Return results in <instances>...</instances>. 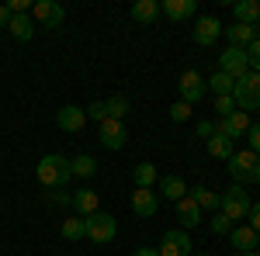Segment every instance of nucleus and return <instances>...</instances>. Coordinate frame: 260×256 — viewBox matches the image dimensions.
Returning <instances> with one entry per match:
<instances>
[{
	"label": "nucleus",
	"instance_id": "nucleus-1",
	"mask_svg": "<svg viewBox=\"0 0 260 256\" xmlns=\"http://www.w3.org/2000/svg\"><path fill=\"white\" fill-rule=\"evenodd\" d=\"M35 177H39L42 187H49V191H59L66 180L73 177V166H70V159L59 156V153H49V156L39 159V166H35Z\"/></svg>",
	"mask_w": 260,
	"mask_h": 256
},
{
	"label": "nucleus",
	"instance_id": "nucleus-2",
	"mask_svg": "<svg viewBox=\"0 0 260 256\" xmlns=\"http://www.w3.org/2000/svg\"><path fill=\"white\" fill-rule=\"evenodd\" d=\"M229 177H233V184H240V187L260 184V156L250 153V149L233 153V159H229Z\"/></svg>",
	"mask_w": 260,
	"mask_h": 256
},
{
	"label": "nucleus",
	"instance_id": "nucleus-3",
	"mask_svg": "<svg viewBox=\"0 0 260 256\" xmlns=\"http://www.w3.org/2000/svg\"><path fill=\"white\" fill-rule=\"evenodd\" d=\"M233 100H236V111H257L260 107V73H243L233 83Z\"/></svg>",
	"mask_w": 260,
	"mask_h": 256
},
{
	"label": "nucleus",
	"instance_id": "nucleus-4",
	"mask_svg": "<svg viewBox=\"0 0 260 256\" xmlns=\"http://www.w3.org/2000/svg\"><path fill=\"white\" fill-rule=\"evenodd\" d=\"M222 204H219V211L229 222H243V218H250V194H246V187H240V184H233L229 191H222Z\"/></svg>",
	"mask_w": 260,
	"mask_h": 256
},
{
	"label": "nucleus",
	"instance_id": "nucleus-5",
	"mask_svg": "<svg viewBox=\"0 0 260 256\" xmlns=\"http://www.w3.org/2000/svg\"><path fill=\"white\" fill-rule=\"evenodd\" d=\"M83 225H87V239H90V242H98V246L111 242V239H115V232H118L115 218L108 215V211H94L90 218H83Z\"/></svg>",
	"mask_w": 260,
	"mask_h": 256
},
{
	"label": "nucleus",
	"instance_id": "nucleus-6",
	"mask_svg": "<svg viewBox=\"0 0 260 256\" xmlns=\"http://www.w3.org/2000/svg\"><path fill=\"white\" fill-rule=\"evenodd\" d=\"M219 73H225V77H233V80H240L243 73H250V56H246V49L229 45L219 56Z\"/></svg>",
	"mask_w": 260,
	"mask_h": 256
},
{
	"label": "nucleus",
	"instance_id": "nucleus-7",
	"mask_svg": "<svg viewBox=\"0 0 260 256\" xmlns=\"http://www.w3.org/2000/svg\"><path fill=\"white\" fill-rule=\"evenodd\" d=\"M31 14H35V21H39V28L56 31L62 21H66V7L56 4V0H39V4H31Z\"/></svg>",
	"mask_w": 260,
	"mask_h": 256
},
{
	"label": "nucleus",
	"instance_id": "nucleus-8",
	"mask_svg": "<svg viewBox=\"0 0 260 256\" xmlns=\"http://www.w3.org/2000/svg\"><path fill=\"white\" fill-rule=\"evenodd\" d=\"M250 132V115L246 111H233V115H225V118H219L215 121V135H222V138H243Z\"/></svg>",
	"mask_w": 260,
	"mask_h": 256
},
{
	"label": "nucleus",
	"instance_id": "nucleus-9",
	"mask_svg": "<svg viewBox=\"0 0 260 256\" xmlns=\"http://www.w3.org/2000/svg\"><path fill=\"white\" fill-rule=\"evenodd\" d=\"M180 100H184V104H191V107H194V104H198L201 97H205V94H208V87H205V77H201L198 69H187V73H180Z\"/></svg>",
	"mask_w": 260,
	"mask_h": 256
},
{
	"label": "nucleus",
	"instance_id": "nucleus-10",
	"mask_svg": "<svg viewBox=\"0 0 260 256\" xmlns=\"http://www.w3.org/2000/svg\"><path fill=\"white\" fill-rule=\"evenodd\" d=\"M160 256H191V236L184 229H170L160 242Z\"/></svg>",
	"mask_w": 260,
	"mask_h": 256
},
{
	"label": "nucleus",
	"instance_id": "nucleus-11",
	"mask_svg": "<svg viewBox=\"0 0 260 256\" xmlns=\"http://www.w3.org/2000/svg\"><path fill=\"white\" fill-rule=\"evenodd\" d=\"M98 138H101V145H104V149H121V145H125V138H128V132H125V125H121V121L108 118V121H101Z\"/></svg>",
	"mask_w": 260,
	"mask_h": 256
},
{
	"label": "nucleus",
	"instance_id": "nucleus-12",
	"mask_svg": "<svg viewBox=\"0 0 260 256\" xmlns=\"http://www.w3.org/2000/svg\"><path fill=\"white\" fill-rule=\"evenodd\" d=\"M56 125H59L62 132H83V125H87V111L77 107V104H66L56 111Z\"/></svg>",
	"mask_w": 260,
	"mask_h": 256
},
{
	"label": "nucleus",
	"instance_id": "nucleus-13",
	"mask_svg": "<svg viewBox=\"0 0 260 256\" xmlns=\"http://www.w3.org/2000/svg\"><path fill=\"white\" fill-rule=\"evenodd\" d=\"M177 222H180L184 232H191V229H198V225H201V208L194 204V197H191V194H184L177 201Z\"/></svg>",
	"mask_w": 260,
	"mask_h": 256
},
{
	"label": "nucleus",
	"instance_id": "nucleus-14",
	"mask_svg": "<svg viewBox=\"0 0 260 256\" xmlns=\"http://www.w3.org/2000/svg\"><path fill=\"white\" fill-rule=\"evenodd\" d=\"M219 35H222L219 18H194V42H198V45H215Z\"/></svg>",
	"mask_w": 260,
	"mask_h": 256
},
{
	"label": "nucleus",
	"instance_id": "nucleus-15",
	"mask_svg": "<svg viewBox=\"0 0 260 256\" xmlns=\"http://www.w3.org/2000/svg\"><path fill=\"white\" fill-rule=\"evenodd\" d=\"M156 208H160V197L153 194V191H146V187H136V194H132V211L139 218H153Z\"/></svg>",
	"mask_w": 260,
	"mask_h": 256
},
{
	"label": "nucleus",
	"instance_id": "nucleus-16",
	"mask_svg": "<svg viewBox=\"0 0 260 256\" xmlns=\"http://www.w3.org/2000/svg\"><path fill=\"white\" fill-rule=\"evenodd\" d=\"M194 7H198V0H163L160 14H167L170 21H187L194 18Z\"/></svg>",
	"mask_w": 260,
	"mask_h": 256
},
{
	"label": "nucleus",
	"instance_id": "nucleus-17",
	"mask_svg": "<svg viewBox=\"0 0 260 256\" xmlns=\"http://www.w3.org/2000/svg\"><path fill=\"white\" fill-rule=\"evenodd\" d=\"M229 239H233V246H236L240 253H257V242H260V236L253 232V229H250V225H233Z\"/></svg>",
	"mask_w": 260,
	"mask_h": 256
},
{
	"label": "nucleus",
	"instance_id": "nucleus-18",
	"mask_svg": "<svg viewBox=\"0 0 260 256\" xmlns=\"http://www.w3.org/2000/svg\"><path fill=\"white\" fill-rule=\"evenodd\" d=\"M70 208H73V211H77L80 218H90L94 211H101V208H98V194H94V191H87V187L73 191V201H70Z\"/></svg>",
	"mask_w": 260,
	"mask_h": 256
},
{
	"label": "nucleus",
	"instance_id": "nucleus-19",
	"mask_svg": "<svg viewBox=\"0 0 260 256\" xmlns=\"http://www.w3.org/2000/svg\"><path fill=\"white\" fill-rule=\"evenodd\" d=\"M233 14H236L240 24L257 28V21H260V0H240V4H233Z\"/></svg>",
	"mask_w": 260,
	"mask_h": 256
},
{
	"label": "nucleus",
	"instance_id": "nucleus-20",
	"mask_svg": "<svg viewBox=\"0 0 260 256\" xmlns=\"http://www.w3.org/2000/svg\"><path fill=\"white\" fill-rule=\"evenodd\" d=\"M7 31L14 35L18 42H31L35 35V21L28 18V14H11V24H7Z\"/></svg>",
	"mask_w": 260,
	"mask_h": 256
},
{
	"label": "nucleus",
	"instance_id": "nucleus-21",
	"mask_svg": "<svg viewBox=\"0 0 260 256\" xmlns=\"http://www.w3.org/2000/svg\"><path fill=\"white\" fill-rule=\"evenodd\" d=\"M156 18H160V0H139V4H132V21L153 24Z\"/></svg>",
	"mask_w": 260,
	"mask_h": 256
},
{
	"label": "nucleus",
	"instance_id": "nucleus-22",
	"mask_svg": "<svg viewBox=\"0 0 260 256\" xmlns=\"http://www.w3.org/2000/svg\"><path fill=\"white\" fill-rule=\"evenodd\" d=\"M225 35H229V45L246 49L250 42L257 39V28H250V24H240V21H236V24H229V28H225Z\"/></svg>",
	"mask_w": 260,
	"mask_h": 256
},
{
	"label": "nucleus",
	"instance_id": "nucleus-23",
	"mask_svg": "<svg viewBox=\"0 0 260 256\" xmlns=\"http://www.w3.org/2000/svg\"><path fill=\"white\" fill-rule=\"evenodd\" d=\"M156 184H160V194H167V201H180V197L187 194L184 180H180V177H174V173H167V177H160Z\"/></svg>",
	"mask_w": 260,
	"mask_h": 256
},
{
	"label": "nucleus",
	"instance_id": "nucleus-24",
	"mask_svg": "<svg viewBox=\"0 0 260 256\" xmlns=\"http://www.w3.org/2000/svg\"><path fill=\"white\" fill-rule=\"evenodd\" d=\"M132 180H136V187H146V191H153V184L160 180V173H156V166H153V163H139V166L132 170Z\"/></svg>",
	"mask_w": 260,
	"mask_h": 256
},
{
	"label": "nucleus",
	"instance_id": "nucleus-25",
	"mask_svg": "<svg viewBox=\"0 0 260 256\" xmlns=\"http://www.w3.org/2000/svg\"><path fill=\"white\" fill-rule=\"evenodd\" d=\"M205 145H208V156H212V159H225V163H229L233 153H236V149H233V142H229V138H222V135H212Z\"/></svg>",
	"mask_w": 260,
	"mask_h": 256
},
{
	"label": "nucleus",
	"instance_id": "nucleus-26",
	"mask_svg": "<svg viewBox=\"0 0 260 256\" xmlns=\"http://www.w3.org/2000/svg\"><path fill=\"white\" fill-rule=\"evenodd\" d=\"M191 197H194V204H198L201 211H205V208H208V211H219V204H222V197L215 194V191H208V187H194Z\"/></svg>",
	"mask_w": 260,
	"mask_h": 256
},
{
	"label": "nucleus",
	"instance_id": "nucleus-27",
	"mask_svg": "<svg viewBox=\"0 0 260 256\" xmlns=\"http://www.w3.org/2000/svg\"><path fill=\"white\" fill-rule=\"evenodd\" d=\"M62 239H70V242H77V239H83L87 236V225H83V218L80 215H73V218H66V222H62Z\"/></svg>",
	"mask_w": 260,
	"mask_h": 256
},
{
	"label": "nucleus",
	"instance_id": "nucleus-28",
	"mask_svg": "<svg viewBox=\"0 0 260 256\" xmlns=\"http://www.w3.org/2000/svg\"><path fill=\"white\" fill-rule=\"evenodd\" d=\"M70 166H73V177H94L98 173V159L94 156H77V159H70Z\"/></svg>",
	"mask_w": 260,
	"mask_h": 256
},
{
	"label": "nucleus",
	"instance_id": "nucleus-29",
	"mask_svg": "<svg viewBox=\"0 0 260 256\" xmlns=\"http://www.w3.org/2000/svg\"><path fill=\"white\" fill-rule=\"evenodd\" d=\"M233 83H236V80L225 77V73H215L212 80H205V87H208L215 97H222V94H233Z\"/></svg>",
	"mask_w": 260,
	"mask_h": 256
},
{
	"label": "nucleus",
	"instance_id": "nucleus-30",
	"mask_svg": "<svg viewBox=\"0 0 260 256\" xmlns=\"http://www.w3.org/2000/svg\"><path fill=\"white\" fill-rule=\"evenodd\" d=\"M104 107H108V118H115V121H121L125 115H128V97H108L104 100Z\"/></svg>",
	"mask_w": 260,
	"mask_h": 256
},
{
	"label": "nucleus",
	"instance_id": "nucleus-31",
	"mask_svg": "<svg viewBox=\"0 0 260 256\" xmlns=\"http://www.w3.org/2000/svg\"><path fill=\"white\" fill-rule=\"evenodd\" d=\"M208 229H212L215 236H229V232H233V222H229V218L222 215V211H215V218L208 222Z\"/></svg>",
	"mask_w": 260,
	"mask_h": 256
},
{
	"label": "nucleus",
	"instance_id": "nucleus-32",
	"mask_svg": "<svg viewBox=\"0 0 260 256\" xmlns=\"http://www.w3.org/2000/svg\"><path fill=\"white\" fill-rule=\"evenodd\" d=\"M83 111H87V121H108V107H104V100H94V104H87V107H83Z\"/></svg>",
	"mask_w": 260,
	"mask_h": 256
},
{
	"label": "nucleus",
	"instance_id": "nucleus-33",
	"mask_svg": "<svg viewBox=\"0 0 260 256\" xmlns=\"http://www.w3.org/2000/svg\"><path fill=\"white\" fill-rule=\"evenodd\" d=\"M215 111H219V118L233 115V111H236V100H233V94H222V97H215Z\"/></svg>",
	"mask_w": 260,
	"mask_h": 256
},
{
	"label": "nucleus",
	"instance_id": "nucleus-34",
	"mask_svg": "<svg viewBox=\"0 0 260 256\" xmlns=\"http://www.w3.org/2000/svg\"><path fill=\"white\" fill-rule=\"evenodd\" d=\"M170 118H174V121H187V118H191V104H184V100L170 104Z\"/></svg>",
	"mask_w": 260,
	"mask_h": 256
},
{
	"label": "nucleus",
	"instance_id": "nucleus-35",
	"mask_svg": "<svg viewBox=\"0 0 260 256\" xmlns=\"http://www.w3.org/2000/svg\"><path fill=\"white\" fill-rule=\"evenodd\" d=\"M246 135H250V153H257V156H260V121L250 125V132H246Z\"/></svg>",
	"mask_w": 260,
	"mask_h": 256
},
{
	"label": "nucleus",
	"instance_id": "nucleus-36",
	"mask_svg": "<svg viewBox=\"0 0 260 256\" xmlns=\"http://www.w3.org/2000/svg\"><path fill=\"white\" fill-rule=\"evenodd\" d=\"M194 132H198V138L208 142V138L215 135V121H198V128H194Z\"/></svg>",
	"mask_w": 260,
	"mask_h": 256
},
{
	"label": "nucleus",
	"instance_id": "nucleus-37",
	"mask_svg": "<svg viewBox=\"0 0 260 256\" xmlns=\"http://www.w3.org/2000/svg\"><path fill=\"white\" fill-rule=\"evenodd\" d=\"M7 11H11V14H28V11H31V4H28V0H11V4H7Z\"/></svg>",
	"mask_w": 260,
	"mask_h": 256
},
{
	"label": "nucleus",
	"instance_id": "nucleus-38",
	"mask_svg": "<svg viewBox=\"0 0 260 256\" xmlns=\"http://www.w3.org/2000/svg\"><path fill=\"white\" fill-rule=\"evenodd\" d=\"M250 229H253V232L260 236V201L253 204V208H250Z\"/></svg>",
	"mask_w": 260,
	"mask_h": 256
},
{
	"label": "nucleus",
	"instance_id": "nucleus-39",
	"mask_svg": "<svg viewBox=\"0 0 260 256\" xmlns=\"http://www.w3.org/2000/svg\"><path fill=\"white\" fill-rule=\"evenodd\" d=\"M246 56H250L253 62H260V35H257L253 42H250V45H246Z\"/></svg>",
	"mask_w": 260,
	"mask_h": 256
},
{
	"label": "nucleus",
	"instance_id": "nucleus-40",
	"mask_svg": "<svg viewBox=\"0 0 260 256\" xmlns=\"http://www.w3.org/2000/svg\"><path fill=\"white\" fill-rule=\"evenodd\" d=\"M132 256H160V249H153V246H139Z\"/></svg>",
	"mask_w": 260,
	"mask_h": 256
},
{
	"label": "nucleus",
	"instance_id": "nucleus-41",
	"mask_svg": "<svg viewBox=\"0 0 260 256\" xmlns=\"http://www.w3.org/2000/svg\"><path fill=\"white\" fill-rule=\"evenodd\" d=\"M7 24H11V11L0 4V28H7Z\"/></svg>",
	"mask_w": 260,
	"mask_h": 256
},
{
	"label": "nucleus",
	"instance_id": "nucleus-42",
	"mask_svg": "<svg viewBox=\"0 0 260 256\" xmlns=\"http://www.w3.org/2000/svg\"><path fill=\"white\" fill-rule=\"evenodd\" d=\"M56 201H59V204H70V201H73V194H66V191H56Z\"/></svg>",
	"mask_w": 260,
	"mask_h": 256
},
{
	"label": "nucleus",
	"instance_id": "nucleus-43",
	"mask_svg": "<svg viewBox=\"0 0 260 256\" xmlns=\"http://www.w3.org/2000/svg\"><path fill=\"white\" fill-rule=\"evenodd\" d=\"M240 256H260V253H240Z\"/></svg>",
	"mask_w": 260,
	"mask_h": 256
},
{
	"label": "nucleus",
	"instance_id": "nucleus-44",
	"mask_svg": "<svg viewBox=\"0 0 260 256\" xmlns=\"http://www.w3.org/2000/svg\"><path fill=\"white\" fill-rule=\"evenodd\" d=\"M257 35H260V21H257Z\"/></svg>",
	"mask_w": 260,
	"mask_h": 256
},
{
	"label": "nucleus",
	"instance_id": "nucleus-45",
	"mask_svg": "<svg viewBox=\"0 0 260 256\" xmlns=\"http://www.w3.org/2000/svg\"><path fill=\"white\" fill-rule=\"evenodd\" d=\"M257 253H260V242H257Z\"/></svg>",
	"mask_w": 260,
	"mask_h": 256
}]
</instances>
